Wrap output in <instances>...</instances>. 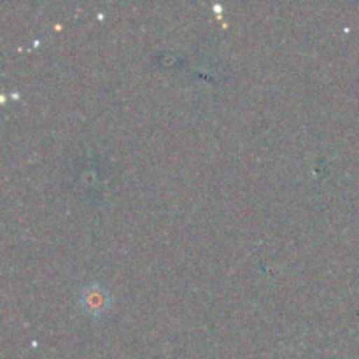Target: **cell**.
<instances>
[{
  "label": "cell",
  "mask_w": 359,
  "mask_h": 359,
  "mask_svg": "<svg viewBox=\"0 0 359 359\" xmlns=\"http://www.w3.org/2000/svg\"><path fill=\"white\" fill-rule=\"evenodd\" d=\"M79 300L84 311L90 312V314H102L109 307V304H111V297L104 290V286L98 283H93L84 287L81 291Z\"/></svg>",
  "instance_id": "1"
}]
</instances>
